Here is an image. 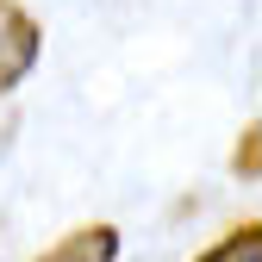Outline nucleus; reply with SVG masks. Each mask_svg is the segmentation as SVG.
Returning a JSON list of instances; mask_svg holds the SVG:
<instances>
[{
    "label": "nucleus",
    "instance_id": "1",
    "mask_svg": "<svg viewBox=\"0 0 262 262\" xmlns=\"http://www.w3.org/2000/svg\"><path fill=\"white\" fill-rule=\"evenodd\" d=\"M38 50H44V38H38V19H31L19 0H0V94H13V88L31 75Z\"/></svg>",
    "mask_w": 262,
    "mask_h": 262
},
{
    "label": "nucleus",
    "instance_id": "2",
    "mask_svg": "<svg viewBox=\"0 0 262 262\" xmlns=\"http://www.w3.org/2000/svg\"><path fill=\"white\" fill-rule=\"evenodd\" d=\"M113 256H119V231L113 225H81V231L56 237L38 262H113Z\"/></svg>",
    "mask_w": 262,
    "mask_h": 262
},
{
    "label": "nucleus",
    "instance_id": "3",
    "mask_svg": "<svg viewBox=\"0 0 262 262\" xmlns=\"http://www.w3.org/2000/svg\"><path fill=\"white\" fill-rule=\"evenodd\" d=\"M193 262H262V225H256V219H244L237 231H225L206 256H193Z\"/></svg>",
    "mask_w": 262,
    "mask_h": 262
},
{
    "label": "nucleus",
    "instance_id": "4",
    "mask_svg": "<svg viewBox=\"0 0 262 262\" xmlns=\"http://www.w3.org/2000/svg\"><path fill=\"white\" fill-rule=\"evenodd\" d=\"M256 138H262V131L250 125V131H244V150H237V169H244V175H256Z\"/></svg>",
    "mask_w": 262,
    "mask_h": 262
}]
</instances>
